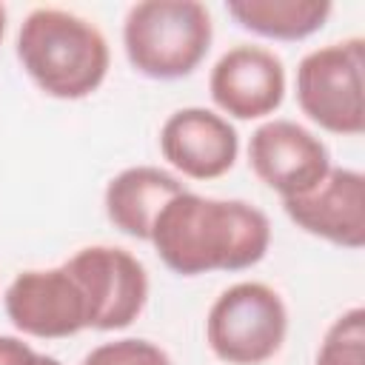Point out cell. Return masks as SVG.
Listing matches in <instances>:
<instances>
[{"label": "cell", "mask_w": 365, "mask_h": 365, "mask_svg": "<svg viewBox=\"0 0 365 365\" xmlns=\"http://www.w3.org/2000/svg\"><path fill=\"white\" fill-rule=\"evenodd\" d=\"M148 242L180 277L245 271L271 248V220L245 200L202 197L185 188L157 214Z\"/></svg>", "instance_id": "cell-1"}, {"label": "cell", "mask_w": 365, "mask_h": 365, "mask_svg": "<svg viewBox=\"0 0 365 365\" xmlns=\"http://www.w3.org/2000/svg\"><path fill=\"white\" fill-rule=\"evenodd\" d=\"M14 54L29 80L54 100L94 94L111 66L106 34L91 20L57 6H37L26 14Z\"/></svg>", "instance_id": "cell-2"}, {"label": "cell", "mask_w": 365, "mask_h": 365, "mask_svg": "<svg viewBox=\"0 0 365 365\" xmlns=\"http://www.w3.org/2000/svg\"><path fill=\"white\" fill-rule=\"evenodd\" d=\"M214 40V23L197 0H143L125 11L123 48L131 68L148 80H180L200 68Z\"/></svg>", "instance_id": "cell-3"}, {"label": "cell", "mask_w": 365, "mask_h": 365, "mask_svg": "<svg viewBox=\"0 0 365 365\" xmlns=\"http://www.w3.org/2000/svg\"><path fill=\"white\" fill-rule=\"evenodd\" d=\"M299 111L328 134L365 131V40L345 37L311 48L294 77Z\"/></svg>", "instance_id": "cell-4"}, {"label": "cell", "mask_w": 365, "mask_h": 365, "mask_svg": "<svg viewBox=\"0 0 365 365\" xmlns=\"http://www.w3.org/2000/svg\"><path fill=\"white\" fill-rule=\"evenodd\" d=\"M285 336V299L259 279L228 285L205 317V342L225 365H262L282 351Z\"/></svg>", "instance_id": "cell-5"}, {"label": "cell", "mask_w": 365, "mask_h": 365, "mask_svg": "<svg viewBox=\"0 0 365 365\" xmlns=\"http://www.w3.org/2000/svg\"><path fill=\"white\" fill-rule=\"evenodd\" d=\"M83 288L91 331L128 328L148 302L145 265L120 245H86L66 259Z\"/></svg>", "instance_id": "cell-6"}, {"label": "cell", "mask_w": 365, "mask_h": 365, "mask_svg": "<svg viewBox=\"0 0 365 365\" xmlns=\"http://www.w3.org/2000/svg\"><path fill=\"white\" fill-rule=\"evenodd\" d=\"M11 325L34 339H66L88 331V308L80 282L66 262L20 271L3 294Z\"/></svg>", "instance_id": "cell-7"}, {"label": "cell", "mask_w": 365, "mask_h": 365, "mask_svg": "<svg viewBox=\"0 0 365 365\" xmlns=\"http://www.w3.org/2000/svg\"><path fill=\"white\" fill-rule=\"evenodd\" d=\"M248 165L279 200L308 194L328 171V145L302 123L274 117L254 128L248 140Z\"/></svg>", "instance_id": "cell-8"}, {"label": "cell", "mask_w": 365, "mask_h": 365, "mask_svg": "<svg viewBox=\"0 0 365 365\" xmlns=\"http://www.w3.org/2000/svg\"><path fill=\"white\" fill-rule=\"evenodd\" d=\"M285 63L265 46L237 43L208 74V94L228 120H265L285 100Z\"/></svg>", "instance_id": "cell-9"}, {"label": "cell", "mask_w": 365, "mask_h": 365, "mask_svg": "<svg viewBox=\"0 0 365 365\" xmlns=\"http://www.w3.org/2000/svg\"><path fill=\"white\" fill-rule=\"evenodd\" d=\"M163 160L188 180H217L240 157V134L214 108L185 106L165 117L160 128Z\"/></svg>", "instance_id": "cell-10"}, {"label": "cell", "mask_w": 365, "mask_h": 365, "mask_svg": "<svg viewBox=\"0 0 365 365\" xmlns=\"http://www.w3.org/2000/svg\"><path fill=\"white\" fill-rule=\"evenodd\" d=\"M285 217L305 234L331 245L359 251L365 245V177L356 168H336L308 191L282 200Z\"/></svg>", "instance_id": "cell-11"}, {"label": "cell", "mask_w": 365, "mask_h": 365, "mask_svg": "<svg viewBox=\"0 0 365 365\" xmlns=\"http://www.w3.org/2000/svg\"><path fill=\"white\" fill-rule=\"evenodd\" d=\"M185 188L188 185L177 174L160 165H131L108 180L103 191V208L120 234L148 242L157 214Z\"/></svg>", "instance_id": "cell-12"}, {"label": "cell", "mask_w": 365, "mask_h": 365, "mask_svg": "<svg viewBox=\"0 0 365 365\" xmlns=\"http://www.w3.org/2000/svg\"><path fill=\"white\" fill-rule=\"evenodd\" d=\"M225 11L251 34L294 43L317 34L334 6L328 0H228Z\"/></svg>", "instance_id": "cell-13"}, {"label": "cell", "mask_w": 365, "mask_h": 365, "mask_svg": "<svg viewBox=\"0 0 365 365\" xmlns=\"http://www.w3.org/2000/svg\"><path fill=\"white\" fill-rule=\"evenodd\" d=\"M314 365H365V308H345L325 331Z\"/></svg>", "instance_id": "cell-14"}, {"label": "cell", "mask_w": 365, "mask_h": 365, "mask_svg": "<svg viewBox=\"0 0 365 365\" xmlns=\"http://www.w3.org/2000/svg\"><path fill=\"white\" fill-rule=\"evenodd\" d=\"M80 365H174V362L157 342L140 336H123L91 348Z\"/></svg>", "instance_id": "cell-15"}, {"label": "cell", "mask_w": 365, "mask_h": 365, "mask_svg": "<svg viewBox=\"0 0 365 365\" xmlns=\"http://www.w3.org/2000/svg\"><path fill=\"white\" fill-rule=\"evenodd\" d=\"M0 365H40V354L20 336L0 334Z\"/></svg>", "instance_id": "cell-16"}, {"label": "cell", "mask_w": 365, "mask_h": 365, "mask_svg": "<svg viewBox=\"0 0 365 365\" xmlns=\"http://www.w3.org/2000/svg\"><path fill=\"white\" fill-rule=\"evenodd\" d=\"M6 23H9V11H6V6L0 3V43H3V34H6Z\"/></svg>", "instance_id": "cell-17"}, {"label": "cell", "mask_w": 365, "mask_h": 365, "mask_svg": "<svg viewBox=\"0 0 365 365\" xmlns=\"http://www.w3.org/2000/svg\"><path fill=\"white\" fill-rule=\"evenodd\" d=\"M40 365H63L57 356H48V354H40Z\"/></svg>", "instance_id": "cell-18"}]
</instances>
